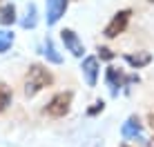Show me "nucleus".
I'll return each mask as SVG.
<instances>
[{"label": "nucleus", "mask_w": 154, "mask_h": 147, "mask_svg": "<svg viewBox=\"0 0 154 147\" xmlns=\"http://www.w3.org/2000/svg\"><path fill=\"white\" fill-rule=\"evenodd\" d=\"M51 82H54V76H51V71L45 65H38V62L29 65L27 74H25V89H23L25 98H34L38 92L49 87Z\"/></svg>", "instance_id": "f257e3e1"}, {"label": "nucleus", "mask_w": 154, "mask_h": 147, "mask_svg": "<svg viewBox=\"0 0 154 147\" xmlns=\"http://www.w3.org/2000/svg\"><path fill=\"white\" fill-rule=\"evenodd\" d=\"M72 100H74V94L72 92H58L51 96V100L45 105L42 112L51 118H63L69 114V107H72Z\"/></svg>", "instance_id": "f03ea898"}, {"label": "nucleus", "mask_w": 154, "mask_h": 147, "mask_svg": "<svg viewBox=\"0 0 154 147\" xmlns=\"http://www.w3.org/2000/svg\"><path fill=\"white\" fill-rule=\"evenodd\" d=\"M130 18H132V9H121V11H116V14L112 16V20L105 25L103 36H105V38H109V40H112V38H119V36L127 29Z\"/></svg>", "instance_id": "7ed1b4c3"}, {"label": "nucleus", "mask_w": 154, "mask_h": 147, "mask_svg": "<svg viewBox=\"0 0 154 147\" xmlns=\"http://www.w3.org/2000/svg\"><path fill=\"white\" fill-rule=\"evenodd\" d=\"M60 40H63L65 49L69 51L72 56H76V58H85V45H83V40L78 38V34L74 29H60Z\"/></svg>", "instance_id": "20e7f679"}, {"label": "nucleus", "mask_w": 154, "mask_h": 147, "mask_svg": "<svg viewBox=\"0 0 154 147\" xmlns=\"http://www.w3.org/2000/svg\"><path fill=\"white\" fill-rule=\"evenodd\" d=\"M67 7H69V0H47L45 2V18H47V25L49 27H54L58 20L65 16Z\"/></svg>", "instance_id": "39448f33"}, {"label": "nucleus", "mask_w": 154, "mask_h": 147, "mask_svg": "<svg viewBox=\"0 0 154 147\" xmlns=\"http://www.w3.org/2000/svg\"><path fill=\"white\" fill-rule=\"evenodd\" d=\"M125 76H127V74L121 69V67L109 65L107 69H105V82H107L109 94H112V96H119L121 87H125Z\"/></svg>", "instance_id": "423d86ee"}, {"label": "nucleus", "mask_w": 154, "mask_h": 147, "mask_svg": "<svg viewBox=\"0 0 154 147\" xmlns=\"http://www.w3.org/2000/svg\"><path fill=\"white\" fill-rule=\"evenodd\" d=\"M81 71H83V78H85V82H87V87H96L98 74H100L98 58L96 56H85L83 62H81Z\"/></svg>", "instance_id": "0eeeda50"}, {"label": "nucleus", "mask_w": 154, "mask_h": 147, "mask_svg": "<svg viewBox=\"0 0 154 147\" xmlns=\"http://www.w3.org/2000/svg\"><path fill=\"white\" fill-rule=\"evenodd\" d=\"M141 132H143V125L139 116H130L123 123V127H121V136L127 140V138H141Z\"/></svg>", "instance_id": "6e6552de"}, {"label": "nucleus", "mask_w": 154, "mask_h": 147, "mask_svg": "<svg viewBox=\"0 0 154 147\" xmlns=\"http://www.w3.org/2000/svg\"><path fill=\"white\" fill-rule=\"evenodd\" d=\"M123 60L127 65L132 67V69H143V67H147L152 62V54L150 51H136V54H125Z\"/></svg>", "instance_id": "1a4fd4ad"}, {"label": "nucleus", "mask_w": 154, "mask_h": 147, "mask_svg": "<svg viewBox=\"0 0 154 147\" xmlns=\"http://www.w3.org/2000/svg\"><path fill=\"white\" fill-rule=\"evenodd\" d=\"M42 56H45L47 62H51V65H63V56L58 54V49H56L54 40H51L49 36H47L45 43H42Z\"/></svg>", "instance_id": "9d476101"}, {"label": "nucleus", "mask_w": 154, "mask_h": 147, "mask_svg": "<svg viewBox=\"0 0 154 147\" xmlns=\"http://www.w3.org/2000/svg\"><path fill=\"white\" fill-rule=\"evenodd\" d=\"M16 20H18V16H16V4L14 2H2L0 4V25H2V27H11Z\"/></svg>", "instance_id": "9b49d317"}, {"label": "nucleus", "mask_w": 154, "mask_h": 147, "mask_svg": "<svg viewBox=\"0 0 154 147\" xmlns=\"http://www.w3.org/2000/svg\"><path fill=\"white\" fill-rule=\"evenodd\" d=\"M20 25H23V29H34L36 25H38V9H36L34 2L27 4V14H25V18L20 20Z\"/></svg>", "instance_id": "f8f14e48"}, {"label": "nucleus", "mask_w": 154, "mask_h": 147, "mask_svg": "<svg viewBox=\"0 0 154 147\" xmlns=\"http://www.w3.org/2000/svg\"><path fill=\"white\" fill-rule=\"evenodd\" d=\"M14 40H16L14 31H7V29H0V54H5V51H9V49H11Z\"/></svg>", "instance_id": "ddd939ff"}, {"label": "nucleus", "mask_w": 154, "mask_h": 147, "mask_svg": "<svg viewBox=\"0 0 154 147\" xmlns=\"http://www.w3.org/2000/svg\"><path fill=\"white\" fill-rule=\"evenodd\" d=\"M11 98H14L11 89L5 85V82H0V112H5V109L11 105Z\"/></svg>", "instance_id": "4468645a"}, {"label": "nucleus", "mask_w": 154, "mask_h": 147, "mask_svg": "<svg viewBox=\"0 0 154 147\" xmlns=\"http://www.w3.org/2000/svg\"><path fill=\"white\" fill-rule=\"evenodd\" d=\"M98 56H96V58H100V60H105V62H109V60H114L116 58V54H114V51L112 49H109V47H103V45H98Z\"/></svg>", "instance_id": "2eb2a0df"}, {"label": "nucleus", "mask_w": 154, "mask_h": 147, "mask_svg": "<svg viewBox=\"0 0 154 147\" xmlns=\"http://www.w3.org/2000/svg\"><path fill=\"white\" fill-rule=\"evenodd\" d=\"M103 109H105V103L103 100H96L92 107L87 109V116H98V114H103Z\"/></svg>", "instance_id": "dca6fc26"}, {"label": "nucleus", "mask_w": 154, "mask_h": 147, "mask_svg": "<svg viewBox=\"0 0 154 147\" xmlns=\"http://www.w3.org/2000/svg\"><path fill=\"white\" fill-rule=\"evenodd\" d=\"M147 125H150V129L154 132V112H150V116H147Z\"/></svg>", "instance_id": "f3484780"}, {"label": "nucleus", "mask_w": 154, "mask_h": 147, "mask_svg": "<svg viewBox=\"0 0 154 147\" xmlns=\"http://www.w3.org/2000/svg\"><path fill=\"white\" fill-rule=\"evenodd\" d=\"M147 147H154V138L150 140V143H147Z\"/></svg>", "instance_id": "a211bd4d"}, {"label": "nucleus", "mask_w": 154, "mask_h": 147, "mask_svg": "<svg viewBox=\"0 0 154 147\" xmlns=\"http://www.w3.org/2000/svg\"><path fill=\"white\" fill-rule=\"evenodd\" d=\"M147 2H152V4H154V0H147Z\"/></svg>", "instance_id": "6ab92c4d"}, {"label": "nucleus", "mask_w": 154, "mask_h": 147, "mask_svg": "<svg viewBox=\"0 0 154 147\" xmlns=\"http://www.w3.org/2000/svg\"><path fill=\"white\" fill-rule=\"evenodd\" d=\"M121 147H130V145H121Z\"/></svg>", "instance_id": "aec40b11"}, {"label": "nucleus", "mask_w": 154, "mask_h": 147, "mask_svg": "<svg viewBox=\"0 0 154 147\" xmlns=\"http://www.w3.org/2000/svg\"><path fill=\"white\" fill-rule=\"evenodd\" d=\"M0 2H2V0H0Z\"/></svg>", "instance_id": "412c9836"}]
</instances>
